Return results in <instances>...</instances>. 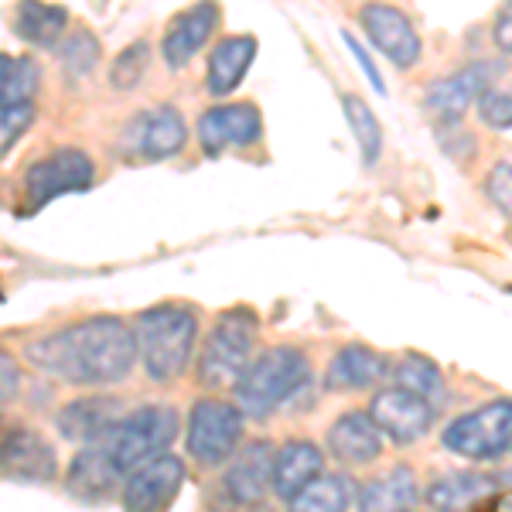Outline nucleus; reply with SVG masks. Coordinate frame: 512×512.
<instances>
[{"label": "nucleus", "mask_w": 512, "mask_h": 512, "mask_svg": "<svg viewBox=\"0 0 512 512\" xmlns=\"http://www.w3.org/2000/svg\"><path fill=\"white\" fill-rule=\"evenodd\" d=\"M28 359L72 386H113L137 362V335L123 318H86L28 345Z\"/></svg>", "instance_id": "f257e3e1"}, {"label": "nucleus", "mask_w": 512, "mask_h": 512, "mask_svg": "<svg viewBox=\"0 0 512 512\" xmlns=\"http://www.w3.org/2000/svg\"><path fill=\"white\" fill-rule=\"evenodd\" d=\"M137 359L154 383H171L188 369L198 338V318L181 304H158L137 318Z\"/></svg>", "instance_id": "f03ea898"}, {"label": "nucleus", "mask_w": 512, "mask_h": 512, "mask_svg": "<svg viewBox=\"0 0 512 512\" xmlns=\"http://www.w3.org/2000/svg\"><path fill=\"white\" fill-rule=\"evenodd\" d=\"M311 379V362L297 345H277L256 355L250 366L243 369V376L233 383L236 407L243 410V417H270L284 400L301 390Z\"/></svg>", "instance_id": "7ed1b4c3"}, {"label": "nucleus", "mask_w": 512, "mask_h": 512, "mask_svg": "<svg viewBox=\"0 0 512 512\" xmlns=\"http://www.w3.org/2000/svg\"><path fill=\"white\" fill-rule=\"evenodd\" d=\"M256 335H260V325H256V315L246 308H233L226 311L216 328L209 332L202 345V355H198V383L205 390H226L233 386L243 369L253 362V349H256Z\"/></svg>", "instance_id": "20e7f679"}, {"label": "nucleus", "mask_w": 512, "mask_h": 512, "mask_svg": "<svg viewBox=\"0 0 512 512\" xmlns=\"http://www.w3.org/2000/svg\"><path fill=\"white\" fill-rule=\"evenodd\" d=\"M178 437V414L171 407H140L123 414L117 424L106 434H99L96 441L103 444L110 454L113 468L127 478L137 465H144L147 458L168 451L171 441Z\"/></svg>", "instance_id": "39448f33"}, {"label": "nucleus", "mask_w": 512, "mask_h": 512, "mask_svg": "<svg viewBox=\"0 0 512 512\" xmlns=\"http://www.w3.org/2000/svg\"><path fill=\"white\" fill-rule=\"evenodd\" d=\"M444 448L465 461H495L512 448V396L454 417L441 434Z\"/></svg>", "instance_id": "423d86ee"}, {"label": "nucleus", "mask_w": 512, "mask_h": 512, "mask_svg": "<svg viewBox=\"0 0 512 512\" xmlns=\"http://www.w3.org/2000/svg\"><path fill=\"white\" fill-rule=\"evenodd\" d=\"M243 410L229 400H216V396H205L192 407L188 414V454L205 468L226 465L243 444Z\"/></svg>", "instance_id": "0eeeda50"}, {"label": "nucleus", "mask_w": 512, "mask_h": 512, "mask_svg": "<svg viewBox=\"0 0 512 512\" xmlns=\"http://www.w3.org/2000/svg\"><path fill=\"white\" fill-rule=\"evenodd\" d=\"M369 417L376 420V427L383 437H390L396 444H417L431 434L437 407L431 400H424L420 393L407 390V386H386L373 396L369 403Z\"/></svg>", "instance_id": "6e6552de"}, {"label": "nucleus", "mask_w": 512, "mask_h": 512, "mask_svg": "<svg viewBox=\"0 0 512 512\" xmlns=\"http://www.w3.org/2000/svg\"><path fill=\"white\" fill-rule=\"evenodd\" d=\"M359 24L366 31V38L373 41L376 52L383 59H390L396 69H414L420 55H424L414 21L400 7L383 4V0H369V4L359 7Z\"/></svg>", "instance_id": "1a4fd4ad"}, {"label": "nucleus", "mask_w": 512, "mask_h": 512, "mask_svg": "<svg viewBox=\"0 0 512 512\" xmlns=\"http://www.w3.org/2000/svg\"><path fill=\"white\" fill-rule=\"evenodd\" d=\"M96 178V168L89 161L86 151H76V147H62V151H52L48 158L35 161L24 175V188H28V198L35 209L55 202L62 195L72 192H86Z\"/></svg>", "instance_id": "9d476101"}, {"label": "nucleus", "mask_w": 512, "mask_h": 512, "mask_svg": "<svg viewBox=\"0 0 512 512\" xmlns=\"http://www.w3.org/2000/svg\"><path fill=\"white\" fill-rule=\"evenodd\" d=\"M185 485V461L178 454H154L144 465L123 478V506L134 512H158L175 502V495Z\"/></svg>", "instance_id": "9b49d317"}, {"label": "nucleus", "mask_w": 512, "mask_h": 512, "mask_svg": "<svg viewBox=\"0 0 512 512\" xmlns=\"http://www.w3.org/2000/svg\"><path fill=\"white\" fill-rule=\"evenodd\" d=\"M188 140V123L178 113V106H154V110L137 113L123 130V151L130 158L164 161L175 158Z\"/></svg>", "instance_id": "f8f14e48"}, {"label": "nucleus", "mask_w": 512, "mask_h": 512, "mask_svg": "<svg viewBox=\"0 0 512 512\" xmlns=\"http://www.w3.org/2000/svg\"><path fill=\"white\" fill-rule=\"evenodd\" d=\"M198 144L209 158H219L229 147H253L263 137V117L253 103H219L198 117Z\"/></svg>", "instance_id": "ddd939ff"}, {"label": "nucleus", "mask_w": 512, "mask_h": 512, "mask_svg": "<svg viewBox=\"0 0 512 512\" xmlns=\"http://www.w3.org/2000/svg\"><path fill=\"white\" fill-rule=\"evenodd\" d=\"M274 441L256 437L246 448H236L233 465L222 478V492L233 506H260L270 495V472H274Z\"/></svg>", "instance_id": "4468645a"}, {"label": "nucleus", "mask_w": 512, "mask_h": 512, "mask_svg": "<svg viewBox=\"0 0 512 512\" xmlns=\"http://www.w3.org/2000/svg\"><path fill=\"white\" fill-rule=\"evenodd\" d=\"M495 65L492 62H472L454 69L451 76L434 79L431 86L424 89V106L434 113L437 120H451L458 123L468 113V106L475 103L478 96L495 82Z\"/></svg>", "instance_id": "2eb2a0df"}, {"label": "nucleus", "mask_w": 512, "mask_h": 512, "mask_svg": "<svg viewBox=\"0 0 512 512\" xmlns=\"http://www.w3.org/2000/svg\"><path fill=\"white\" fill-rule=\"evenodd\" d=\"M0 472L14 482H52L59 475V458L38 431L11 424L0 441Z\"/></svg>", "instance_id": "dca6fc26"}, {"label": "nucleus", "mask_w": 512, "mask_h": 512, "mask_svg": "<svg viewBox=\"0 0 512 512\" xmlns=\"http://www.w3.org/2000/svg\"><path fill=\"white\" fill-rule=\"evenodd\" d=\"M219 24V4L216 0H198L188 11H181L175 21L168 24L161 38V55L171 69H185L188 62L202 52V45L212 38Z\"/></svg>", "instance_id": "f3484780"}, {"label": "nucleus", "mask_w": 512, "mask_h": 512, "mask_svg": "<svg viewBox=\"0 0 512 512\" xmlns=\"http://www.w3.org/2000/svg\"><path fill=\"white\" fill-rule=\"evenodd\" d=\"M328 458L345 468H366L383 454V431L362 410H349L328 427Z\"/></svg>", "instance_id": "a211bd4d"}, {"label": "nucleus", "mask_w": 512, "mask_h": 512, "mask_svg": "<svg viewBox=\"0 0 512 512\" xmlns=\"http://www.w3.org/2000/svg\"><path fill=\"white\" fill-rule=\"evenodd\" d=\"M127 414L123 403L117 396H103V393H93V396H79V400L65 403L55 417V427L65 441L72 444H86V441H96L99 434L110 431L117 420Z\"/></svg>", "instance_id": "6ab92c4d"}, {"label": "nucleus", "mask_w": 512, "mask_h": 512, "mask_svg": "<svg viewBox=\"0 0 512 512\" xmlns=\"http://www.w3.org/2000/svg\"><path fill=\"white\" fill-rule=\"evenodd\" d=\"M390 373V359L383 352L369 349V345H342L332 362L325 369V390L332 393H355V390H369L379 379Z\"/></svg>", "instance_id": "aec40b11"}, {"label": "nucleus", "mask_w": 512, "mask_h": 512, "mask_svg": "<svg viewBox=\"0 0 512 512\" xmlns=\"http://www.w3.org/2000/svg\"><path fill=\"white\" fill-rule=\"evenodd\" d=\"M325 472V454L315 441H287L274 454V472H270V492L284 502H294V495L308 482Z\"/></svg>", "instance_id": "412c9836"}, {"label": "nucleus", "mask_w": 512, "mask_h": 512, "mask_svg": "<svg viewBox=\"0 0 512 512\" xmlns=\"http://www.w3.org/2000/svg\"><path fill=\"white\" fill-rule=\"evenodd\" d=\"M123 489V475L113 468L110 454L99 441H86L69 465V492L79 499H106Z\"/></svg>", "instance_id": "4be33fe9"}, {"label": "nucleus", "mask_w": 512, "mask_h": 512, "mask_svg": "<svg viewBox=\"0 0 512 512\" xmlns=\"http://www.w3.org/2000/svg\"><path fill=\"white\" fill-rule=\"evenodd\" d=\"M253 59H256V38L253 35L222 38L209 55V76H205L209 93L222 99V96L233 93V89H239V82L246 79Z\"/></svg>", "instance_id": "5701e85b"}, {"label": "nucleus", "mask_w": 512, "mask_h": 512, "mask_svg": "<svg viewBox=\"0 0 512 512\" xmlns=\"http://www.w3.org/2000/svg\"><path fill=\"white\" fill-rule=\"evenodd\" d=\"M417 499L420 489L410 465H393L390 472L376 475L373 482H366L359 489V509L366 512H400L417 506Z\"/></svg>", "instance_id": "b1692460"}, {"label": "nucleus", "mask_w": 512, "mask_h": 512, "mask_svg": "<svg viewBox=\"0 0 512 512\" xmlns=\"http://www.w3.org/2000/svg\"><path fill=\"white\" fill-rule=\"evenodd\" d=\"M304 512H345L359 506V485L345 472H321L315 482H308L291 502Z\"/></svg>", "instance_id": "393cba45"}, {"label": "nucleus", "mask_w": 512, "mask_h": 512, "mask_svg": "<svg viewBox=\"0 0 512 512\" xmlns=\"http://www.w3.org/2000/svg\"><path fill=\"white\" fill-rule=\"evenodd\" d=\"M14 28H18V35L28 41V45L55 48L62 41L65 28H69V11L55 4H45V0H21Z\"/></svg>", "instance_id": "a878e982"}, {"label": "nucleus", "mask_w": 512, "mask_h": 512, "mask_svg": "<svg viewBox=\"0 0 512 512\" xmlns=\"http://www.w3.org/2000/svg\"><path fill=\"white\" fill-rule=\"evenodd\" d=\"M492 492V478L478 472H451L434 478V485L427 489L424 502L434 509H465L478 506L485 495Z\"/></svg>", "instance_id": "bb28decb"}, {"label": "nucleus", "mask_w": 512, "mask_h": 512, "mask_svg": "<svg viewBox=\"0 0 512 512\" xmlns=\"http://www.w3.org/2000/svg\"><path fill=\"white\" fill-rule=\"evenodd\" d=\"M396 383L407 386V390L420 393L424 400H431L437 410L448 403V383H444V373L437 369V362H431L427 355H403L400 366L393 369Z\"/></svg>", "instance_id": "cd10ccee"}, {"label": "nucleus", "mask_w": 512, "mask_h": 512, "mask_svg": "<svg viewBox=\"0 0 512 512\" xmlns=\"http://www.w3.org/2000/svg\"><path fill=\"white\" fill-rule=\"evenodd\" d=\"M342 110H345V120H349L355 144H359V151H362V164L373 168L379 161V154H383V127H379L376 113L369 110L366 99L355 96V93L342 96Z\"/></svg>", "instance_id": "c85d7f7f"}, {"label": "nucleus", "mask_w": 512, "mask_h": 512, "mask_svg": "<svg viewBox=\"0 0 512 512\" xmlns=\"http://www.w3.org/2000/svg\"><path fill=\"white\" fill-rule=\"evenodd\" d=\"M147 65H151V48H147V41H134V45H127L110 65L113 89H134L137 82L144 79Z\"/></svg>", "instance_id": "c756f323"}, {"label": "nucleus", "mask_w": 512, "mask_h": 512, "mask_svg": "<svg viewBox=\"0 0 512 512\" xmlns=\"http://www.w3.org/2000/svg\"><path fill=\"white\" fill-rule=\"evenodd\" d=\"M59 55L72 76H89L99 62V41L89 31H76L72 38L59 41Z\"/></svg>", "instance_id": "7c9ffc66"}, {"label": "nucleus", "mask_w": 512, "mask_h": 512, "mask_svg": "<svg viewBox=\"0 0 512 512\" xmlns=\"http://www.w3.org/2000/svg\"><path fill=\"white\" fill-rule=\"evenodd\" d=\"M38 65L35 59H28V55H21V59H14L11 65V76H7V89H4V106H24L31 103L38 93Z\"/></svg>", "instance_id": "2f4dec72"}, {"label": "nucleus", "mask_w": 512, "mask_h": 512, "mask_svg": "<svg viewBox=\"0 0 512 512\" xmlns=\"http://www.w3.org/2000/svg\"><path fill=\"white\" fill-rule=\"evenodd\" d=\"M478 120L489 130H512V93L509 89H485L482 96L475 99Z\"/></svg>", "instance_id": "473e14b6"}, {"label": "nucleus", "mask_w": 512, "mask_h": 512, "mask_svg": "<svg viewBox=\"0 0 512 512\" xmlns=\"http://www.w3.org/2000/svg\"><path fill=\"white\" fill-rule=\"evenodd\" d=\"M31 120H35V110H31V103L24 106H0V158H4L7 151H11L18 140L28 134Z\"/></svg>", "instance_id": "72a5a7b5"}, {"label": "nucleus", "mask_w": 512, "mask_h": 512, "mask_svg": "<svg viewBox=\"0 0 512 512\" xmlns=\"http://www.w3.org/2000/svg\"><path fill=\"white\" fill-rule=\"evenodd\" d=\"M485 195L502 216L512 219V158H502L492 164L489 178H485Z\"/></svg>", "instance_id": "f704fd0d"}, {"label": "nucleus", "mask_w": 512, "mask_h": 512, "mask_svg": "<svg viewBox=\"0 0 512 512\" xmlns=\"http://www.w3.org/2000/svg\"><path fill=\"white\" fill-rule=\"evenodd\" d=\"M21 390V366L18 359H14L7 349H0V407H7V403L18 396Z\"/></svg>", "instance_id": "c9c22d12"}, {"label": "nucleus", "mask_w": 512, "mask_h": 512, "mask_svg": "<svg viewBox=\"0 0 512 512\" xmlns=\"http://www.w3.org/2000/svg\"><path fill=\"white\" fill-rule=\"evenodd\" d=\"M342 41L349 45V52H352V59L359 62V69H362V76L369 79V86L376 89L379 96H386V82H383V76H379V69H376V62L369 59V52L362 48V41H355L349 31H342Z\"/></svg>", "instance_id": "e433bc0d"}, {"label": "nucleus", "mask_w": 512, "mask_h": 512, "mask_svg": "<svg viewBox=\"0 0 512 512\" xmlns=\"http://www.w3.org/2000/svg\"><path fill=\"white\" fill-rule=\"evenodd\" d=\"M492 41H495V48H499L502 55H512V0H506V4L499 7V14H495Z\"/></svg>", "instance_id": "4c0bfd02"}, {"label": "nucleus", "mask_w": 512, "mask_h": 512, "mask_svg": "<svg viewBox=\"0 0 512 512\" xmlns=\"http://www.w3.org/2000/svg\"><path fill=\"white\" fill-rule=\"evenodd\" d=\"M478 506H485V509H512V492H502V495L489 492V499H482Z\"/></svg>", "instance_id": "58836bf2"}, {"label": "nucleus", "mask_w": 512, "mask_h": 512, "mask_svg": "<svg viewBox=\"0 0 512 512\" xmlns=\"http://www.w3.org/2000/svg\"><path fill=\"white\" fill-rule=\"evenodd\" d=\"M11 55H0V106H4V89H7V76H11Z\"/></svg>", "instance_id": "ea45409f"}, {"label": "nucleus", "mask_w": 512, "mask_h": 512, "mask_svg": "<svg viewBox=\"0 0 512 512\" xmlns=\"http://www.w3.org/2000/svg\"><path fill=\"white\" fill-rule=\"evenodd\" d=\"M7 427H11V424H7V420H4V417H0V441H4V434H7Z\"/></svg>", "instance_id": "a19ab883"}]
</instances>
